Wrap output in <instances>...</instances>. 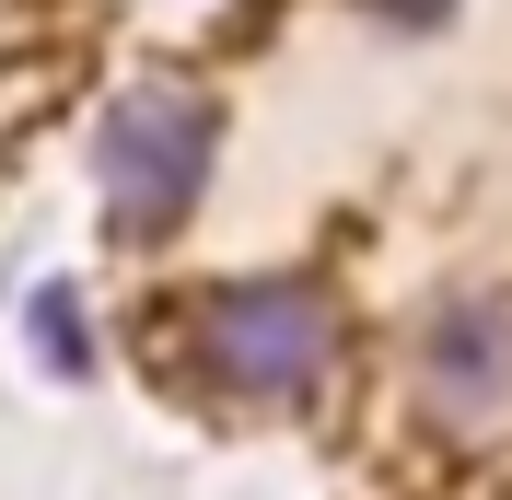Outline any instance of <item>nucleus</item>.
<instances>
[{"instance_id":"f257e3e1","label":"nucleus","mask_w":512,"mask_h":500,"mask_svg":"<svg viewBox=\"0 0 512 500\" xmlns=\"http://www.w3.org/2000/svg\"><path fill=\"white\" fill-rule=\"evenodd\" d=\"M326 361H338V314H326L315 280H222L198 303V373L222 396L291 407L326 384Z\"/></svg>"},{"instance_id":"f03ea898","label":"nucleus","mask_w":512,"mask_h":500,"mask_svg":"<svg viewBox=\"0 0 512 500\" xmlns=\"http://www.w3.org/2000/svg\"><path fill=\"white\" fill-rule=\"evenodd\" d=\"M94 175H105L117 233H140V245L175 233L198 210V187H210V105L198 94H128L94 140Z\"/></svg>"},{"instance_id":"7ed1b4c3","label":"nucleus","mask_w":512,"mask_h":500,"mask_svg":"<svg viewBox=\"0 0 512 500\" xmlns=\"http://www.w3.org/2000/svg\"><path fill=\"white\" fill-rule=\"evenodd\" d=\"M419 396L443 419H489L512 407V303H443L419 338Z\"/></svg>"},{"instance_id":"20e7f679","label":"nucleus","mask_w":512,"mask_h":500,"mask_svg":"<svg viewBox=\"0 0 512 500\" xmlns=\"http://www.w3.org/2000/svg\"><path fill=\"white\" fill-rule=\"evenodd\" d=\"M384 24H443V0H373Z\"/></svg>"}]
</instances>
